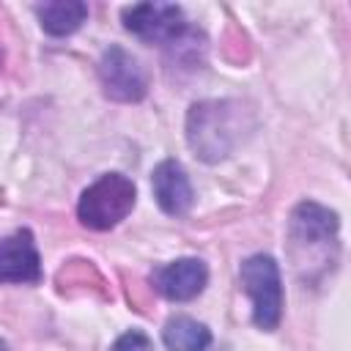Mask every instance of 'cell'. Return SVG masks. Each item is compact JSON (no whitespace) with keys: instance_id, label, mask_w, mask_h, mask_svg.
Instances as JSON below:
<instances>
[{"instance_id":"6da1fadb","label":"cell","mask_w":351,"mask_h":351,"mask_svg":"<svg viewBox=\"0 0 351 351\" xmlns=\"http://www.w3.org/2000/svg\"><path fill=\"white\" fill-rule=\"evenodd\" d=\"M134 184L121 173H104L80 197L77 217L90 230L115 228L134 206Z\"/></svg>"},{"instance_id":"7a4b0ae2","label":"cell","mask_w":351,"mask_h":351,"mask_svg":"<svg viewBox=\"0 0 351 351\" xmlns=\"http://www.w3.org/2000/svg\"><path fill=\"white\" fill-rule=\"evenodd\" d=\"M239 280L244 293L252 299V321L258 329H277L282 318V280L280 266L271 255H252L241 263Z\"/></svg>"},{"instance_id":"3957f363","label":"cell","mask_w":351,"mask_h":351,"mask_svg":"<svg viewBox=\"0 0 351 351\" xmlns=\"http://www.w3.org/2000/svg\"><path fill=\"white\" fill-rule=\"evenodd\" d=\"M123 27L143 41L162 47H184L195 33L189 30L184 11L173 3H134L123 8Z\"/></svg>"},{"instance_id":"277c9868","label":"cell","mask_w":351,"mask_h":351,"mask_svg":"<svg viewBox=\"0 0 351 351\" xmlns=\"http://www.w3.org/2000/svg\"><path fill=\"white\" fill-rule=\"evenodd\" d=\"M230 104L228 101H203L192 104L186 121L189 145L208 162H217L230 154Z\"/></svg>"},{"instance_id":"5b68a950","label":"cell","mask_w":351,"mask_h":351,"mask_svg":"<svg viewBox=\"0 0 351 351\" xmlns=\"http://www.w3.org/2000/svg\"><path fill=\"white\" fill-rule=\"evenodd\" d=\"M99 80L104 96L115 101H140L148 90V77L140 60L123 47H110L99 60Z\"/></svg>"},{"instance_id":"8992f818","label":"cell","mask_w":351,"mask_h":351,"mask_svg":"<svg viewBox=\"0 0 351 351\" xmlns=\"http://www.w3.org/2000/svg\"><path fill=\"white\" fill-rule=\"evenodd\" d=\"M151 282L154 288L170 299V302H189L195 299L206 282H208V269L200 258H178L167 266H159L154 269L151 274Z\"/></svg>"},{"instance_id":"52a82bcc","label":"cell","mask_w":351,"mask_h":351,"mask_svg":"<svg viewBox=\"0 0 351 351\" xmlns=\"http://www.w3.org/2000/svg\"><path fill=\"white\" fill-rule=\"evenodd\" d=\"M41 261L30 230L0 239V282H38Z\"/></svg>"},{"instance_id":"ba28073f","label":"cell","mask_w":351,"mask_h":351,"mask_svg":"<svg viewBox=\"0 0 351 351\" xmlns=\"http://www.w3.org/2000/svg\"><path fill=\"white\" fill-rule=\"evenodd\" d=\"M154 197L159 203V208L170 217H181L189 211L192 206V184L186 178V170L176 162V159H165L156 165L154 176Z\"/></svg>"},{"instance_id":"9c48e42d","label":"cell","mask_w":351,"mask_h":351,"mask_svg":"<svg viewBox=\"0 0 351 351\" xmlns=\"http://www.w3.org/2000/svg\"><path fill=\"white\" fill-rule=\"evenodd\" d=\"M291 236L296 244H329L337 236V214L318 203H299L291 217Z\"/></svg>"},{"instance_id":"30bf717a","label":"cell","mask_w":351,"mask_h":351,"mask_svg":"<svg viewBox=\"0 0 351 351\" xmlns=\"http://www.w3.org/2000/svg\"><path fill=\"white\" fill-rule=\"evenodd\" d=\"M36 16L49 36H69L85 22L88 5L80 0H49L36 5Z\"/></svg>"},{"instance_id":"8fae6325","label":"cell","mask_w":351,"mask_h":351,"mask_svg":"<svg viewBox=\"0 0 351 351\" xmlns=\"http://www.w3.org/2000/svg\"><path fill=\"white\" fill-rule=\"evenodd\" d=\"M162 343L167 346V351H206L211 343V332L206 324L189 315H173L162 329Z\"/></svg>"},{"instance_id":"7c38bea8","label":"cell","mask_w":351,"mask_h":351,"mask_svg":"<svg viewBox=\"0 0 351 351\" xmlns=\"http://www.w3.org/2000/svg\"><path fill=\"white\" fill-rule=\"evenodd\" d=\"M112 351H151V340L140 329H132V332H126L115 340Z\"/></svg>"},{"instance_id":"4fadbf2b","label":"cell","mask_w":351,"mask_h":351,"mask_svg":"<svg viewBox=\"0 0 351 351\" xmlns=\"http://www.w3.org/2000/svg\"><path fill=\"white\" fill-rule=\"evenodd\" d=\"M0 351H8V346H5V343H3V340H0Z\"/></svg>"}]
</instances>
